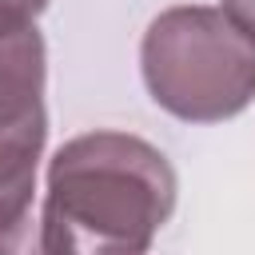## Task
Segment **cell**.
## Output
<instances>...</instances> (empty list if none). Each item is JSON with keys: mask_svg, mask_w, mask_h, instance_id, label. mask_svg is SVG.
<instances>
[{"mask_svg": "<svg viewBox=\"0 0 255 255\" xmlns=\"http://www.w3.org/2000/svg\"><path fill=\"white\" fill-rule=\"evenodd\" d=\"M171 159L131 131H84L44 171V227L60 255H147L175 211Z\"/></svg>", "mask_w": 255, "mask_h": 255, "instance_id": "1", "label": "cell"}, {"mask_svg": "<svg viewBox=\"0 0 255 255\" xmlns=\"http://www.w3.org/2000/svg\"><path fill=\"white\" fill-rule=\"evenodd\" d=\"M147 96L183 124H223L255 104V44L211 4L159 12L139 40Z\"/></svg>", "mask_w": 255, "mask_h": 255, "instance_id": "2", "label": "cell"}, {"mask_svg": "<svg viewBox=\"0 0 255 255\" xmlns=\"http://www.w3.org/2000/svg\"><path fill=\"white\" fill-rule=\"evenodd\" d=\"M48 48L36 24L0 20V227L32 211L48 143Z\"/></svg>", "mask_w": 255, "mask_h": 255, "instance_id": "3", "label": "cell"}, {"mask_svg": "<svg viewBox=\"0 0 255 255\" xmlns=\"http://www.w3.org/2000/svg\"><path fill=\"white\" fill-rule=\"evenodd\" d=\"M0 255H60L40 215H24L8 227H0Z\"/></svg>", "mask_w": 255, "mask_h": 255, "instance_id": "4", "label": "cell"}, {"mask_svg": "<svg viewBox=\"0 0 255 255\" xmlns=\"http://www.w3.org/2000/svg\"><path fill=\"white\" fill-rule=\"evenodd\" d=\"M219 12L255 44V0H219Z\"/></svg>", "mask_w": 255, "mask_h": 255, "instance_id": "5", "label": "cell"}, {"mask_svg": "<svg viewBox=\"0 0 255 255\" xmlns=\"http://www.w3.org/2000/svg\"><path fill=\"white\" fill-rule=\"evenodd\" d=\"M48 8V0H0V20H28L36 24V16Z\"/></svg>", "mask_w": 255, "mask_h": 255, "instance_id": "6", "label": "cell"}]
</instances>
